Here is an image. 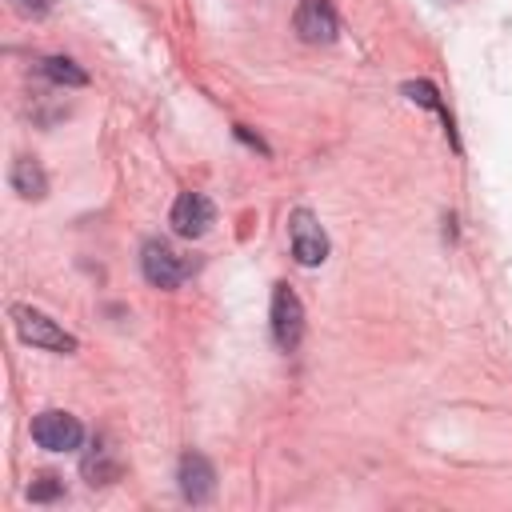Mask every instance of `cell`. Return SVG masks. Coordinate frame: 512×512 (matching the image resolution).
Listing matches in <instances>:
<instances>
[{
	"label": "cell",
	"mask_w": 512,
	"mask_h": 512,
	"mask_svg": "<svg viewBox=\"0 0 512 512\" xmlns=\"http://www.w3.org/2000/svg\"><path fill=\"white\" fill-rule=\"evenodd\" d=\"M32 440L48 452H72L80 448L84 440V428L72 412H60V408H44L40 416H32Z\"/></svg>",
	"instance_id": "277c9868"
},
{
	"label": "cell",
	"mask_w": 512,
	"mask_h": 512,
	"mask_svg": "<svg viewBox=\"0 0 512 512\" xmlns=\"http://www.w3.org/2000/svg\"><path fill=\"white\" fill-rule=\"evenodd\" d=\"M272 336H276V344L284 352H292L300 344V336H304V304L288 284L272 288Z\"/></svg>",
	"instance_id": "5b68a950"
},
{
	"label": "cell",
	"mask_w": 512,
	"mask_h": 512,
	"mask_svg": "<svg viewBox=\"0 0 512 512\" xmlns=\"http://www.w3.org/2000/svg\"><path fill=\"white\" fill-rule=\"evenodd\" d=\"M84 476H88V484H108V480H116L120 476V464L112 460V452L104 448V444H92V452L84 456Z\"/></svg>",
	"instance_id": "30bf717a"
},
{
	"label": "cell",
	"mask_w": 512,
	"mask_h": 512,
	"mask_svg": "<svg viewBox=\"0 0 512 512\" xmlns=\"http://www.w3.org/2000/svg\"><path fill=\"white\" fill-rule=\"evenodd\" d=\"M8 184H12V192L24 196V200H44V196H48V176H44L40 160H32V156H16V160H12Z\"/></svg>",
	"instance_id": "9c48e42d"
},
{
	"label": "cell",
	"mask_w": 512,
	"mask_h": 512,
	"mask_svg": "<svg viewBox=\"0 0 512 512\" xmlns=\"http://www.w3.org/2000/svg\"><path fill=\"white\" fill-rule=\"evenodd\" d=\"M176 480H180V496L188 504H204L216 488V472L212 464L200 456V452H184L180 456V468H176Z\"/></svg>",
	"instance_id": "ba28073f"
},
{
	"label": "cell",
	"mask_w": 512,
	"mask_h": 512,
	"mask_svg": "<svg viewBox=\"0 0 512 512\" xmlns=\"http://www.w3.org/2000/svg\"><path fill=\"white\" fill-rule=\"evenodd\" d=\"M212 220H216V208L204 192H180L176 204H172V216H168L172 232L184 236V240H200L212 228Z\"/></svg>",
	"instance_id": "8992f818"
},
{
	"label": "cell",
	"mask_w": 512,
	"mask_h": 512,
	"mask_svg": "<svg viewBox=\"0 0 512 512\" xmlns=\"http://www.w3.org/2000/svg\"><path fill=\"white\" fill-rule=\"evenodd\" d=\"M44 76H48L52 84H68V88L88 84V76H84L68 56H48V60H44Z\"/></svg>",
	"instance_id": "8fae6325"
},
{
	"label": "cell",
	"mask_w": 512,
	"mask_h": 512,
	"mask_svg": "<svg viewBox=\"0 0 512 512\" xmlns=\"http://www.w3.org/2000/svg\"><path fill=\"white\" fill-rule=\"evenodd\" d=\"M60 492H64V484H60L56 476H48V472L36 476V480L28 484V500H56Z\"/></svg>",
	"instance_id": "4fadbf2b"
},
{
	"label": "cell",
	"mask_w": 512,
	"mask_h": 512,
	"mask_svg": "<svg viewBox=\"0 0 512 512\" xmlns=\"http://www.w3.org/2000/svg\"><path fill=\"white\" fill-rule=\"evenodd\" d=\"M140 268H144V280L152 288H176L188 272H192V260L180 256L168 240H148L140 248Z\"/></svg>",
	"instance_id": "7a4b0ae2"
},
{
	"label": "cell",
	"mask_w": 512,
	"mask_h": 512,
	"mask_svg": "<svg viewBox=\"0 0 512 512\" xmlns=\"http://www.w3.org/2000/svg\"><path fill=\"white\" fill-rule=\"evenodd\" d=\"M288 236H292V256H296V264L316 268V264L328 260V236H324L316 212L296 208V212L288 216Z\"/></svg>",
	"instance_id": "3957f363"
},
{
	"label": "cell",
	"mask_w": 512,
	"mask_h": 512,
	"mask_svg": "<svg viewBox=\"0 0 512 512\" xmlns=\"http://www.w3.org/2000/svg\"><path fill=\"white\" fill-rule=\"evenodd\" d=\"M12 4H16V12H20V16H32V20H36V16H44V12L52 8V0H12Z\"/></svg>",
	"instance_id": "5bb4252c"
},
{
	"label": "cell",
	"mask_w": 512,
	"mask_h": 512,
	"mask_svg": "<svg viewBox=\"0 0 512 512\" xmlns=\"http://www.w3.org/2000/svg\"><path fill=\"white\" fill-rule=\"evenodd\" d=\"M404 96L416 100V104H424V108H432V112H440L444 124H448V132H452V116H448V108L440 104V92H436L428 80H408V84H404Z\"/></svg>",
	"instance_id": "7c38bea8"
},
{
	"label": "cell",
	"mask_w": 512,
	"mask_h": 512,
	"mask_svg": "<svg viewBox=\"0 0 512 512\" xmlns=\"http://www.w3.org/2000/svg\"><path fill=\"white\" fill-rule=\"evenodd\" d=\"M8 316H12V328H16V336H20L24 344L44 348V352H64V356L76 352V336L64 332L48 312H40V308H32V304H12Z\"/></svg>",
	"instance_id": "6da1fadb"
},
{
	"label": "cell",
	"mask_w": 512,
	"mask_h": 512,
	"mask_svg": "<svg viewBox=\"0 0 512 512\" xmlns=\"http://www.w3.org/2000/svg\"><path fill=\"white\" fill-rule=\"evenodd\" d=\"M296 32L308 44H332L336 32H340V20H336V12H332L328 0H300V8H296Z\"/></svg>",
	"instance_id": "52a82bcc"
}]
</instances>
